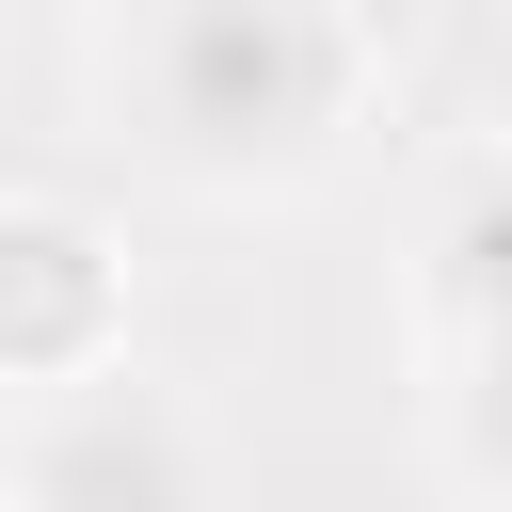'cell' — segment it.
<instances>
[{
    "instance_id": "277c9868",
    "label": "cell",
    "mask_w": 512,
    "mask_h": 512,
    "mask_svg": "<svg viewBox=\"0 0 512 512\" xmlns=\"http://www.w3.org/2000/svg\"><path fill=\"white\" fill-rule=\"evenodd\" d=\"M432 288L464 304V336H512V160H480L432 224Z\"/></svg>"
},
{
    "instance_id": "5b68a950",
    "label": "cell",
    "mask_w": 512,
    "mask_h": 512,
    "mask_svg": "<svg viewBox=\"0 0 512 512\" xmlns=\"http://www.w3.org/2000/svg\"><path fill=\"white\" fill-rule=\"evenodd\" d=\"M448 432H464V464L512 496V336H480V368H464V400H448Z\"/></svg>"
},
{
    "instance_id": "7a4b0ae2",
    "label": "cell",
    "mask_w": 512,
    "mask_h": 512,
    "mask_svg": "<svg viewBox=\"0 0 512 512\" xmlns=\"http://www.w3.org/2000/svg\"><path fill=\"white\" fill-rule=\"evenodd\" d=\"M16 512H208V448L144 368H96V384H48L16 448Z\"/></svg>"
},
{
    "instance_id": "3957f363",
    "label": "cell",
    "mask_w": 512,
    "mask_h": 512,
    "mask_svg": "<svg viewBox=\"0 0 512 512\" xmlns=\"http://www.w3.org/2000/svg\"><path fill=\"white\" fill-rule=\"evenodd\" d=\"M128 368V272L80 208H0V384H96Z\"/></svg>"
},
{
    "instance_id": "6da1fadb",
    "label": "cell",
    "mask_w": 512,
    "mask_h": 512,
    "mask_svg": "<svg viewBox=\"0 0 512 512\" xmlns=\"http://www.w3.org/2000/svg\"><path fill=\"white\" fill-rule=\"evenodd\" d=\"M128 112L208 192L304 176L352 112V16L336 0H144L128 16Z\"/></svg>"
}]
</instances>
